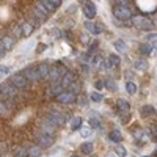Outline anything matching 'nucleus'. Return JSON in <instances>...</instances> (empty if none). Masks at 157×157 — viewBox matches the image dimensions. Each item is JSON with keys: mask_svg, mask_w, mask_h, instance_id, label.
Here are the masks:
<instances>
[{"mask_svg": "<svg viewBox=\"0 0 157 157\" xmlns=\"http://www.w3.org/2000/svg\"><path fill=\"white\" fill-rule=\"evenodd\" d=\"M57 101L60 102V104H74L75 102V96L72 94V93H69V91H63V93H60L58 96H57Z\"/></svg>", "mask_w": 157, "mask_h": 157, "instance_id": "obj_8", "label": "nucleus"}, {"mask_svg": "<svg viewBox=\"0 0 157 157\" xmlns=\"http://www.w3.org/2000/svg\"><path fill=\"white\" fill-rule=\"evenodd\" d=\"M102 83H104V86H105L109 91H116V90H118L116 82L113 80V78H110V77H107V78H105V80H104Z\"/></svg>", "mask_w": 157, "mask_h": 157, "instance_id": "obj_20", "label": "nucleus"}, {"mask_svg": "<svg viewBox=\"0 0 157 157\" xmlns=\"http://www.w3.org/2000/svg\"><path fill=\"white\" fill-rule=\"evenodd\" d=\"M90 98H91V101H94V102H101V101L104 99V96H102L101 93H98V91H91Z\"/></svg>", "mask_w": 157, "mask_h": 157, "instance_id": "obj_32", "label": "nucleus"}, {"mask_svg": "<svg viewBox=\"0 0 157 157\" xmlns=\"http://www.w3.org/2000/svg\"><path fill=\"white\" fill-rule=\"evenodd\" d=\"M8 113V109H6V105L3 104V101H0V115H6Z\"/></svg>", "mask_w": 157, "mask_h": 157, "instance_id": "obj_43", "label": "nucleus"}, {"mask_svg": "<svg viewBox=\"0 0 157 157\" xmlns=\"http://www.w3.org/2000/svg\"><path fill=\"white\" fill-rule=\"evenodd\" d=\"M104 25L102 24H94V30H93V35H99V33H102L104 32Z\"/></svg>", "mask_w": 157, "mask_h": 157, "instance_id": "obj_36", "label": "nucleus"}, {"mask_svg": "<svg viewBox=\"0 0 157 157\" xmlns=\"http://www.w3.org/2000/svg\"><path fill=\"white\" fill-rule=\"evenodd\" d=\"M115 152H116V155H120V157H126V155H127L126 148L121 146V145H116V146H115Z\"/></svg>", "mask_w": 157, "mask_h": 157, "instance_id": "obj_31", "label": "nucleus"}, {"mask_svg": "<svg viewBox=\"0 0 157 157\" xmlns=\"http://www.w3.org/2000/svg\"><path fill=\"white\" fill-rule=\"evenodd\" d=\"M0 93H2L3 98H11L16 93V88L11 83H0Z\"/></svg>", "mask_w": 157, "mask_h": 157, "instance_id": "obj_12", "label": "nucleus"}, {"mask_svg": "<svg viewBox=\"0 0 157 157\" xmlns=\"http://www.w3.org/2000/svg\"><path fill=\"white\" fill-rule=\"evenodd\" d=\"M109 138L113 141V143H118V141H121L123 140V135H121V132L118 129H113L112 132L109 134Z\"/></svg>", "mask_w": 157, "mask_h": 157, "instance_id": "obj_22", "label": "nucleus"}, {"mask_svg": "<svg viewBox=\"0 0 157 157\" xmlns=\"http://www.w3.org/2000/svg\"><path fill=\"white\" fill-rule=\"evenodd\" d=\"M38 143H39V148H49V146H52L54 145V137L52 135H46V134H39L38 135Z\"/></svg>", "mask_w": 157, "mask_h": 157, "instance_id": "obj_7", "label": "nucleus"}, {"mask_svg": "<svg viewBox=\"0 0 157 157\" xmlns=\"http://www.w3.org/2000/svg\"><path fill=\"white\" fill-rule=\"evenodd\" d=\"M101 124V118H90V129H98Z\"/></svg>", "mask_w": 157, "mask_h": 157, "instance_id": "obj_33", "label": "nucleus"}, {"mask_svg": "<svg viewBox=\"0 0 157 157\" xmlns=\"http://www.w3.org/2000/svg\"><path fill=\"white\" fill-rule=\"evenodd\" d=\"M50 35L54 36V38H60L61 36V32H60V29H52L50 30Z\"/></svg>", "mask_w": 157, "mask_h": 157, "instance_id": "obj_44", "label": "nucleus"}, {"mask_svg": "<svg viewBox=\"0 0 157 157\" xmlns=\"http://www.w3.org/2000/svg\"><path fill=\"white\" fill-rule=\"evenodd\" d=\"M33 14H35V17H36L39 22H43V21H46V19H47V14H49V13L41 6V3L38 2V3L35 5V8H33Z\"/></svg>", "mask_w": 157, "mask_h": 157, "instance_id": "obj_9", "label": "nucleus"}, {"mask_svg": "<svg viewBox=\"0 0 157 157\" xmlns=\"http://www.w3.org/2000/svg\"><path fill=\"white\" fill-rule=\"evenodd\" d=\"M13 35H14L16 38H19V36H22V30H21V27L19 25H16L14 29H13Z\"/></svg>", "mask_w": 157, "mask_h": 157, "instance_id": "obj_42", "label": "nucleus"}, {"mask_svg": "<svg viewBox=\"0 0 157 157\" xmlns=\"http://www.w3.org/2000/svg\"><path fill=\"white\" fill-rule=\"evenodd\" d=\"M151 52H152V47H151L148 43H143V44H140V54H141V55L148 57V55H151Z\"/></svg>", "mask_w": 157, "mask_h": 157, "instance_id": "obj_24", "label": "nucleus"}, {"mask_svg": "<svg viewBox=\"0 0 157 157\" xmlns=\"http://www.w3.org/2000/svg\"><path fill=\"white\" fill-rule=\"evenodd\" d=\"M85 29L88 30V32H91V33H93V30H94V22L93 21H85Z\"/></svg>", "mask_w": 157, "mask_h": 157, "instance_id": "obj_39", "label": "nucleus"}, {"mask_svg": "<svg viewBox=\"0 0 157 157\" xmlns=\"http://www.w3.org/2000/svg\"><path fill=\"white\" fill-rule=\"evenodd\" d=\"M14 157H25V149H24V148L14 149Z\"/></svg>", "mask_w": 157, "mask_h": 157, "instance_id": "obj_40", "label": "nucleus"}, {"mask_svg": "<svg viewBox=\"0 0 157 157\" xmlns=\"http://www.w3.org/2000/svg\"><path fill=\"white\" fill-rule=\"evenodd\" d=\"M96 5L93 2H85L83 5V14L86 16V21H91L94 16H96Z\"/></svg>", "mask_w": 157, "mask_h": 157, "instance_id": "obj_6", "label": "nucleus"}, {"mask_svg": "<svg viewBox=\"0 0 157 157\" xmlns=\"http://www.w3.org/2000/svg\"><path fill=\"white\" fill-rule=\"evenodd\" d=\"M135 137L137 138H143L145 137V132H143V130H135Z\"/></svg>", "mask_w": 157, "mask_h": 157, "instance_id": "obj_47", "label": "nucleus"}, {"mask_svg": "<svg viewBox=\"0 0 157 157\" xmlns=\"http://www.w3.org/2000/svg\"><path fill=\"white\" fill-rule=\"evenodd\" d=\"M72 82H75V74H74V72H71V71H66V74H64V75L61 77L60 86H61L63 90H64V88L68 90V86H69Z\"/></svg>", "mask_w": 157, "mask_h": 157, "instance_id": "obj_11", "label": "nucleus"}, {"mask_svg": "<svg viewBox=\"0 0 157 157\" xmlns=\"http://www.w3.org/2000/svg\"><path fill=\"white\" fill-rule=\"evenodd\" d=\"M43 152V149L39 146H30L29 149H25V157H39Z\"/></svg>", "mask_w": 157, "mask_h": 157, "instance_id": "obj_15", "label": "nucleus"}, {"mask_svg": "<svg viewBox=\"0 0 157 157\" xmlns=\"http://www.w3.org/2000/svg\"><path fill=\"white\" fill-rule=\"evenodd\" d=\"M49 91H50V94H52V96H55V98H57L60 93H63V88L60 86V83H54V85L50 86Z\"/></svg>", "mask_w": 157, "mask_h": 157, "instance_id": "obj_29", "label": "nucleus"}, {"mask_svg": "<svg viewBox=\"0 0 157 157\" xmlns=\"http://www.w3.org/2000/svg\"><path fill=\"white\" fill-rule=\"evenodd\" d=\"M126 93H129V94H135L137 93V85L132 80L126 82Z\"/></svg>", "mask_w": 157, "mask_h": 157, "instance_id": "obj_28", "label": "nucleus"}, {"mask_svg": "<svg viewBox=\"0 0 157 157\" xmlns=\"http://www.w3.org/2000/svg\"><path fill=\"white\" fill-rule=\"evenodd\" d=\"M80 135H82L83 138H88V137L91 135V129H90L88 126H82V127H80Z\"/></svg>", "mask_w": 157, "mask_h": 157, "instance_id": "obj_34", "label": "nucleus"}, {"mask_svg": "<svg viewBox=\"0 0 157 157\" xmlns=\"http://www.w3.org/2000/svg\"><path fill=\"white\" fill-rule=\"evenodd\" d=\"M22 75L25 77V80H39V77H38V72H36V66H29V68H25L22 71Z\"/></svg>", "mask_w": 157, "mask_h": 157, "instance_id": "obj_10", "label": "nucleus"}, {"mask_svg": "<svg viewBox=\"0 0 157 157\" xmlns=\"http://www.w3.org/2000/svg\"><path fill=\"white\" fill-rule=\"evenodd\" d=\"M0 46L8 52V50L13 49V46H14V39L11 36H3V38H0Z\"/></svg>", "mask_w": 157, "mask_h": 157, "instance_id": "obj_14", "label": "nucleus"}, {"mask_svg": "<svg viewBox=\"0 0 157 157\" xmlns=\"http://www.w3.org/2000/svg\"><path fill=\"white\" fill-rule=\"evenodd\" d=\"M113 14L116 19L127 21V19H132V10L126 5V2H116V5L113 6Z\"/></svg>", "mask_w": 157, "mask_h": 157, "instance_id": "obj_1", "label": "nucleus"}, {"mask_svg": "<svg viewBox=\"0 0 157 157\" xmlns=\"http://www.w3.org/2000/svg\"><path fill=\"white\" fill-rule=\"evenodd\" d=\"M82 127V118L80 116H74L72 121H71V129L72 130H78Z\"/></svg>", "mask_w": 157, "mask_h": 157, "instance_id": "obj_25", "label": "nucleus"}, {"mask_svg": "<svg viewBox=\"0 0 157 157\" xmlns=\"http://www.w3.org/2000/svg\"><path fill=\"white\" fill-rule=\"evenodd\" d=\"M10 82H11V85L14 86V88H25V86H27V80H25V77H24L22 74L11 75Z\"/></svg>", "mask_w": 157, "mask_h": 157, "instance_id": "obj_5", "label": "nucleus"}, {"mask_svg": "<svg viewBox=\"0 0 157 157\" xmlns=\"http://www.w3.org/2000/svg\"><path fill=\"white\" fill-rule=\"evenodd\" d=\"M3 99H5V98L2 96V93H0V101H3Z\"/></svg>", "mask_w": 157, "mask_h": 157, "instance_id": "obj_53", "label": "nucleus"}, {"mask_svg": "<svg viewBox=\"0 0 157 157\" xmlns=\"http://www.w3.org/2000/svg\"><path fill=\"white\" fill-rule=\"evenodd\" d=\"M47 78H50L52 82H55V80H58V78H61V74H60V71H58L55 66H50V68H49Z\"/></svg>", "mask_w": 157, "mask_h": 157, "instance_id": "obj_17", "label": "nucleus"}, {"mask_svg": "<svg viewBox=\"0 0 157 157\" xmlns=\"http://www.w3.org/2000/svg\"><path fill=\"white\" fill-rule=\"evenodd\" d=\"M116 107H118V110H120V112L127 113V112L130 110V104H129L126 99H118V101H116Z\"/></svg>", "mask_w": 157, "mask_h": 157, "instance_id": "obj_16", "label": "nucleus"}, {"mask_svg": "<svg viewBox=\"0 0 157 157\" xmlns=\"http://www.w3.org/2000/svg\"><path fill=\"white\" fill-rule=\"evenodd\" d=\"M113 47L116 49V52H124L127 46L123 39H116V41H113Z\"/></svg>", "mask_w": 157, "mask_h": 157, "instance_id": "obj_26", "label": "nucleus"}, {"mask_svg": "<svg viewBox=\"0 0 157 157\" xmlns=\"http://www.w3.org/2000/svg\"><path fill=\"white\" fill-rule=\"evenodd\" d=\"M10 74V66H5V64H0V77L8 75Z\"/></svg>", "mask_w": 157, "mask_h": 157, "instance_id": "obj_37", "label": "nucleus"}, {"mask_svg": "<svg viewBox=\"0 0 157 157\" xmlns=\"http://www.w3.org/2000/svg\"><path fill=\"white\" fill-rule=\"evenodd\" d=\"M90 118H101V116H99L98 112H91V113H90Z\"/></svg>", "mask_w": 157, "mask_h": 157, "instance_id": "obj_50", "label": "nucleus"}, {"mask_svg": "<svg viewBox=\"0 0 157 157\" xmlns=\"http://www.w3.org/2000/svg\"><path fill=\"white\" fill-rule=\"evenodd\" d=\"M99 68H101V69H110V64H109L107 60H101V61H99Z\"/></svg>", "mask_w": 157, "mask_h": 157, "instance_id": "obj_41", "label": "nucleus"}, {"mask_svg": "<svg viewBox=\"0 0 157 157\" xmlns=\"http://www.w3.org/2000/svg\"><path fill=\"white\" fill-rule=\"evenodd\" d=\"M71 157H78V155H75V154H74V155H71Z\"/></svg>", "mask_w": 157, "mask_h": 157, "instance_id": "obj_54", "label": "nucleus"}, {"mask_svg": "<svg viewBox=\"0 0 157 157\" xmlns=\"http://www.w3.org/2000/svg\"><path fill=\"white\" fill-rule=\"evenodd\" d=\"M21 30H22V36L32 35V33H33V24H32V22H25L22 27H21Z\"/></svg>", "mask_w": 157, "mask_h": 157, "instance_id": "obj_23", "label": "nucleus"}, {"mask_svg": "<svg viewBox=\"0 0 157 157\" xmlns=\"http://www.w3.org/2000/svg\"><path fill=\"white\" fill-rule=\"evenodd\" d=\"M145 157H146V155H145Z\"/></svg>", "mask_w": 157, "mask_h": 157, "instance_id": "obj_56", "label": "nucleus"}, {"mask_svg": "<svg viewBox=\"0 0 157 157\" xmlns=\"http://www.w3.org/2000/svg\"><path fill=\"white\" fill-rule=\"evenodd\" d=\"M134 24L140 30H145V32H152L154 30L152 22L149 19H146V17H134Z\"/></svg>", "mask_w": 157, "mask_h": 157, "instance_id": "obj_3", "label": "nucleus"}, {"mask_svg": "<svg viewBox=\"0 0 157 157\" xmlns=\"http://www.w3.org/2000/svg\"><path fill=\"white\" fill-rule=\"evenodd\" d=\"M78 90H80V85H78V82L75 80V82H72V83L68 86V90H66V91H69V93H72V94L75 96V94L78 93Z\"/></svg>", "mask_w": 157, "mask_h": 157, "instance_id": "obj_30", "label": "nucleus"}, {"mask_svg": "<svg viewBox=\"0 0 157 157\" xmlns=\"http://www.w3.org/2000/svg\"><path fill=\"white\" fill-rule=\"evenodd\" d=\"M46 121H47L49 124H52L54 127H57V126L64 124V121H68V118H66V115H64V113H60V112H57V110H50V112L46 115Z\"/></svg>", "mask_w": 157, "mask_h": 157, "instance_id": "obj_2", "label": "nucleus"}, {"mask_svg": "<svg viewBox=\"0 0 157 157\" xmlns=\"http://www.w3.org/2000/svg\"><path fill=\"white\" fill-rule=\"evenodd\" d=\"M155 38H157V35L155 33H149L148 36H146V41H149L148 44L152 47V43H154V46H155Z\"/></svg>", "mask_w": 157, "mask_h": 157, "instance_id": "obj_38", "label": "nucleus"}, {"mask_svg": "<svg viewBox=\"0 0 157 157\" xmlns=\"http://www.w3.org/2000/svg\"><path fill=\"white\" fill-rule=\"evenodd\" d=\"M75 101H77V104L80 107H86L88 105V98H85V96H78V98H75Z\"/></svg>", "mask_w": 157, "mask_h": 157, "instance_id": "obj_35", "label": "nucleus"}, {"mask_svg": "<svg viewBox=\"0 0 157 157\" xmlns=\"http://www.w3.org/2000/svg\"><path fill=\"white\" fill-rule=\"evenodd\" d=\"M94 86H96L98 90H102V88H104V83H102V82H96V83H94Z\"/></svg>", "mask_w": 157, "mask_h": 157, "instance_id": "obj_49", "label": "nucleus"}, {"mask_svg": "<svg viewBox=\"0 0 157 157\" xmlns=\"http://www.w3.org/2000/svg\"><path fill=\"white\" fill-rule=\"evenodd\" d=\"M41 6L47 11V13H52V11H55L61 6V2L60 0H41Z\"/></svg>", "mask_w": 157, "mask_h": 157, "instance_id": "obj_4", "label": "nucleus"}, {"mask_svg": "<svg viewBox=\"0 0 157 157\" xmlns=\"http://www.w3.org/2000/svg\"><path fill=\"white\" fill-rule=\"evenodd\" d=\"M155 113V109L152 107V105H143L141 109H140V115L143 116V118H148V116H151V115H154Z\"/></svg>", "mask_w": 157, "mask_h": 157, "instance_id": "obj_18", "label": "nucleus"}, {"mask_svg": "<svg viewBox=\"0 0 157 157\" xmlns=\"http://www.w3.org/2000/svg\"><path fill=\"white\" fill-rule=\"evenodd\" d=\"M80 60L85 63V61H88V55L86 54H80Z\"/></svg>", "mask_w": 157, "mask_h": 157, "instance_id": "obj_48", "label": "nucleus"}, {"mask_svg": "<svg viewBox=\"0 0 157 157\" xmlns=\"http://www.w3.org/2000/svg\"><path fill=\"white\" fill-rule=\"evenodd\" d=\"M109 64H110V68H113V66H116V64H120L121 63V58H120V55H116V54H112L110 57H109Z\"/></svg>", "mask_w": 157, "mask_h": 157, "instance_id": "obj_27", "label": "nucleus"}, {"mask_svg": "<svg viewBox=\"0 0 157 157\" xmlns=\"http://www.w3.org/2000/svg\"><path fill=\"white\" fill-rule=\"evenodd\" d=\"M126 157H127V155H126ZM129 157H130V155H129Z\"/></svg>", "mask_w": 157, "mask_h": 157, "instance_id": "obj_55", "label": "nucleus"}, {"mask_svg": "<svg viewBox=\"0 0 157 157\" xmlns=\"http://www.w3.org/2000/svg\"><path fill=\"white\" fill-rule=\"evenodd\" d=\"M134 66H135V69H138V71H146L148 66H149V63H148L145 58H138V60L134 63Z\"/></svg>", "mask_w": 157, "mask_h": 157, "instance_id": "obj_19", "label": "nucleus"}, {"mask_svg": "<svg viewBox=\"0 0 157 157\" xmlns=\"http://www.w3.org/2000/svg\"><path fill=\"white\" fill-rule=\"evenodd\" d=\"M47 49V44H38L36 47V54H41V52H44Z\"/></svg>", "mask_w": 157, "mask_h": 157, "instance_id": "obj_45", "label": "nucleus"}, {"mask_svg": "<svg viewBox=\"0 0 157 157\" xmlns=\"http://www.w3.org/2000/svg\"><path fill=\"white\" fill-rule=\"evenodd\" d=\"M5 54H6V50H5V49H3L2 46H0V57H3Z\"/></svg>", "mask_w": 157, "mask_h": 157, "instance_id": "obj_51", "label": "nucleus"}, {"mask_svg": "<svg viewBox=\"0 0 157 157\" xmlns=\"http://www.w3.org/2000/svg\"><path fill=\"white\" fill-rule=\"evenodd\" d=\"M124 77L127 78V82H129V78H134V72L132 71H126L124 72Z\"/></svg>", "mask_w": 157, "mask_h": 157, "instance_id": "obj_46", "label": "nucleus"}, {"mask_svg": "<svg viewBox=\"0 0 157 157\" xmlns=\"http://www.w3.org/2000/svg\"><path fill=\"white\" fill-rule=\"evenodd\" d=\"M49 64L47 63H41L36 66V72H38V77L39 78H47V74H49Z\"/></svg>", "mask_w": 157, "mask_h": 157, "instance_id": "obj_13", "label": "nucleus"}, {"mask_svg": "<svg viewBox=\"0 0 157 157\" xmlns=\"http://www.w3.org/2000/svg\"><path fill=\"white\" fill-rule=\"evenodd\" d=\"M80 151H82V154L90 155L91 152H93V143H91V141H85V143H82Z\"/></svg>", "mask_w": 157, "mask_h": 157, "instance_id": "obj_21", "label": "nucleus"}, {"mask_svg": "<svg viewBox=\"0 0 157 157\" xmlns=\"http://www.w3.org/2000/svg\"><path fill=\"white\" fill-rule=\"evenodd\" d=\"M82 43H85V44L88 43V38H86V36H82Z\"/></svg>", "mask_w": 157, "mask_h": 157, "instance_id": "obj_52", "label": "nucleus"}]
</instances>
